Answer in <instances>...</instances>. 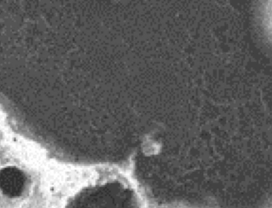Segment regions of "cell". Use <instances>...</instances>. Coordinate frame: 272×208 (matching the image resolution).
Returning a JSON list of instances; mask_svg holds the SVG:
<instances>
[{
  "instance_id": "6da1fadb",
  "label": "cell",
  "mask_w": 272,
  "mask_h": 208,
  "mask_svg": "<svg viewBox=\"0 0 272 208\" xmlns=\"http://www.w3.org/2000/svg\"><path fill=\"white\" fill-rule=\"evenodd\" d=\"M261 12L263 26L272 41V0H263Z\"/></svg>"
}]
</instances>
